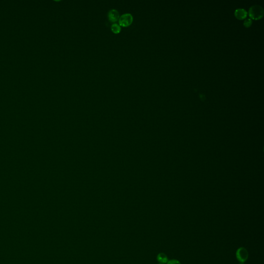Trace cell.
<instances>
[{"instance_id":"obj_11","label":"cell","mask_w":264,"mask_h":264,"mask_svg":"<svg viewBox=\"0 0 264 264\" xmlns=\"http://www.w3.org/2000/svg\"></svg>"},{"instance_id":"obj_9","label":"cell","mask_w":264,"mask_h":264,"mask_svg":"<svg viewBox=\"0 0 264 264\" xmlns=\"http://www.w3.org/2000/svg\"><path fill=\"white\" fill-rule=\"evenodd\" d=\"M251 23H252V22H251V20L250 19H248L247 20H246L245 22H244V24H245V26H247V27H248L249 26H250Z\"/></svg>"},{"instance_id":"obj_5","label":"cell","mask_w":264,"mask_h":264,"mask_svg":"<svg viewBox=\"0 0 264 264\" xmlns=\"http://www.w3.org/2000/svg\"><path fill=\"white\" fill-rule=\"evenodd\" d=\"M247 12L243 9H238L235 12V16L239 19H243L247 16Z\"/></svg>"},{"instance_id":"obj_4","label":"cell","mask_w":264,"mask_h":264,"mask_svg":"<svg viewBox=\"0 0 264 264\" xmlns=\"http://www.w3.org/2000/svg\"><path fill=\"white\" fill-rule=\"evenodd\" d=\"M119 18H120V15L118 10L113 9L109 11L108 13V19L111 22L113 23H116L118 21Z\"/></svg>"},{"instance_id":"obj_7","label":"cell","mask_w":264,"mask_h":264,"mask_svg":"<svg viewBox=\"0 0 264 264\" xmlns=\"http://www.w3.org/2000/svg\"><path fill=\"white\" fill-rule=\"evenodd\" d=\"M111 30L113 33L115 34H118L121 31V27L118 23H113L111 26Z\"/></svg>"},{"instance_id":"obj_6","label":"cell","mask_w":264,"mask_h":264,"mask_svg":"<svg viewBox=\"0 0 264 264\" xmlns=\"http://www.w3.org/2000/svg\"><path fill=\"white\" fill-rule=\"evenodd\" d=\"M157 260L161 264H165L168 262V257L164 253H160L157 255Z\"/></svg>"},{"instance_id":"obj_8","label":"cell","mask_w":264,"mask_h":264,"mask_svg":"<svg viewBox=\"0 0 264 264\" xmlns=\"http://www.w3.org/2000/svg\"><path fill=\"white\" fill-rule=\"evenodd\" d=\"M167 264H181V263L177 260H172L168 262Z\"/></svg>"},{"instance_id":"obj_3","label":"cell","mask_w":264,"mask_h":264,"mask_svg":"<svg viewBox=\"0 0 264 264\" xmlns=\"http://www.w3.org/2000/svg\"><path fill=\"white\" fill-rule=\"evenodd\" d=\"M236 258L241 263H244L248 258V252L247 250L243 247L239 248L236 253Z\"/></svg>"},{"instance_id":"obj_10","label":"cell","mask_w":264,"mask_h":264,"mask_svg":"<svg viewBox=\"0 0 264 264\" xmlns=\"http://www.w3.org/2000/svg\"><path fill=\"white\" fill-rule=\"evenodd\" d=\"M243 264V263H241V264Z\"/></svg>"},{"instance_id":"obj_2","label":"cell","mask_w":264,"mask_h":264,"mask_svg":"<svg viewBox=\"0 0 264 264\" xmlns=\"http://www.w3.org/2000/svg\"><path fill=\"white\" fill-rule=\"evenodd\" d=\"M263 10L259 5H255L250 9L249 16L255 20L260 19L263 16Z\"/></svg>"},{"instance_id":"obj_1","label":"cell","mask_w":264,"mask_h":264,"mask_svg":"<svg viewBox=\"0 0 264 264\" xmlns=\"http://www.w3.org/2000/svg\"><path fill=\"white\" fill-rule=\"evenodd\" d=\"M119 24L121 27H127L130 26L133 21V17L129 13L123 14L120 16L119 19Z\"/></svg>"}]
</instances>
